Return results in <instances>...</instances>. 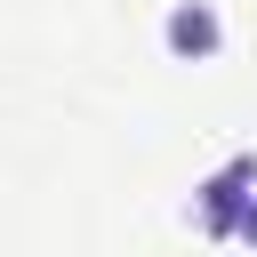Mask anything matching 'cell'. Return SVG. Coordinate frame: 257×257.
I'll list each match as a JSON object with an SVG mask.
<instances>
[{
	"mask_svg": "<svg viewBox=\"0 0 257 257\" xmlns=\"http://www.w3.org/2000/svg\"><path fill=\"white\" fill-rule=\"evenodd\" d=\"M249 201H257V153H225L201 185H193V225L209 233V241H233L241 233V217H249Z\"/></svg>",
	"mask_w": 257,
	"mask_h": 257,
	"instance_id": "cell-1",
	"label": "cell"
},
{
	"mask_svg": "<svg viewBox=\"0 0 257 257\" xmlns=\"http://www.w3.org/2000/svg\"><path fill=\"white\" fill-rule=\"evenodd\" d=\"M161 48H169L177 64H209V56L225 48V8H217V0H169V8H161Z\"/></svg>",
	"mask_w": 257,
	"mask_h": 257,
	"instance_id": "cell-2",
	"label": "cell"
},
{
	"mask_svg": "<svg viewBox=\"0 0 257 257\" xmlns=\"http://www.w3.org/2000/svg\"><path fill=\"white\" fill-rule=\"evenodd\" d=\"M241 249H257V201H249V217H241V233H233Z\"/></svg>",
	"mask_w": 257,
	"mask_h": 257,
	"instance_id": "cell-3",
	"label": "cell"
}]
</instances>
